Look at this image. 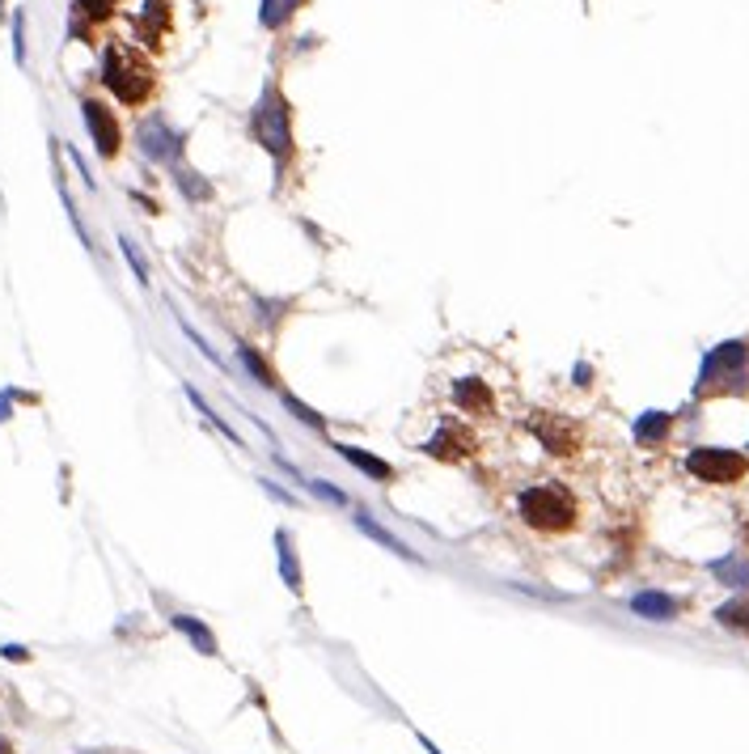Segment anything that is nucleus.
<instances>
[{"label": "nucleus", "instance_id": "nucleus-1", "mask_svg": "<svg viewBox=\"0 0 749 754\" xmlns=\"http://www.w3.org/2000/svg\"><path fill=\"white\" fill-rule=\"evenodd\" d=\"M102 85H106L119 102L140 106L157 85L153 64L140 56L135 47H127V43H106V51H102Z\"/></svg>", "mask_w": 749, "mask_h": 754}, {"label": "nucleus", "instance_id": "nucleus-2", "mask_svg": "<svg viewBox=\"0 0 749 754\" xmlns=\"http://www.w3.org/2000/svg\"><path fill=\"white\" fill-rule=\"evenodd\" d=\"M699 399H715V394H749V344L745 339H729L720 348H711L699 369Z\"/></svg>", "mask_w": 749, "mask_h": 754}, {"label": "nucleus", "instance_id": "nucleus-3", "mask_svg": "<svg viewBox=\"0 0 749 754\" xmlns=\"http://www.w3.org/2000/svg\"><path fill=\"white\" fill-rule=\"evenodd\" d=\"M517 513L525 525H534L542 534H563L576 525V496L563 484H529L517 496Z\"/></svg>", "mask_w": 749, "mask_h": 754}, {"label": "nucleus", "instance_id": "nucleus-4", "mask_svg": "<svg viewBox=\"0 0 749 754\" xmlns=\"http://www.w3.org/2000/svg\"><path fill=\"white\" fill-rule=\"evenodd\" d=\"M250 136L275 157V166H284L292 153V123H289V97L280 94V85L267 81L263 94L250 111Z\"/></svg>", "mask_w": 749, "mask_h": 754}, {"label": "nucleus", "instance_id": "nucleus-5", "mask_svg": "<svg viewBox=\"0 0 749 754\" xmlns=\"http://www.w3.org/2000/svg\"><path fill=\"white\" fill-rule=\"evenodd\" d=\"M686 470L703 484H741L749 475V458L737 449H715V445H699L686 458Z\"/></svg>", "mask_w": 749, "mask_h": 754}, {"label": "nucleus", "instance_id": "nucleus-6", "mask_svg": "<svg viewBox=\"0 0 749 754\" xmlns=\"http://www.w3.org/2000/svg\"><path fill=\"white\" fill-rule=\"evenodd\" d=\"M140 153L149 157V161H161V166H178L182 136L166 123V115H149L140 123Z\"/></svg>", "mask_w": 749, "mask_h": 754}, {"label": "nucleus", "instance_id": "nucleus-7", "mask_svg": "<svg viewBox=\"0 0 749 754\" xmlns=\"http://www.w3.org/2000/svg\"><path fill=\"white\" fill-rule=\"evenodd\" d=\"M81 115H85V128H89V140H94L97 157L115 161V153H119L115 111H111V106H102V102H94V97H85V102H81Z\"/></svg>", "mask_w": 749, "mask_h": 754}, {"label": "nucleus", "instance_id": "nucleus-8", "mask_svg": "<svg viewBox=\"0 0 749 754\" xmlns=\"http://www.w3.org/2000/svg\"><path fill=\"white\" fill-rule=\"evenodd\" d=\"M534 432H538V441L551 449V454H576L580 445V428L572 420H563V416H551V411H542L534 416Z\"/></svg>", "mask_w": 749, "mask_h": 754}, {"label": "nucleus", "instance_id": "nucleus-9", "mask_svg": "<svg viewBox=\"0 0 749 754\" xmlns=\"http://www.w3.org/2000/svg\"><path fill=\"white\" fill-rule=\"evenodd\" d=\"M423 449H428L432 458H441V463H461V458H466L470 449H475V441H470V437H466L461 428L441 424V432H436L432 441L423 445Z\"/></svg>", "mask_w": 749, "mask_h": 754}, {"label": "nucleus", "instance_id": "nucleus-10", "mask_svg": "<svg viewBox=\"0 0 749 754\" xmlns=\"http://www.w3.org/2000/svg\"><path fill=\"white\" fill-rule=\"evenodd\" d=\"M631 610L639 615V619H652V623H673L677 619V602L669 598V594H660V589H644V594H635L631 598Z\"/></svg>", "mask_w": 749, "mask_h": 754}, {"label": "nucleus", "instance_id": "nucleus-11", "mask_svg": "<svg viewBox=\"0 0 749 754\" xmlns=\"http://www.w3.org/2000/svg\"><path fill=\"white\" fill-rule=\"evenodd\" d=\"M135 30H140V43H144V47H157V43L170 35V4H166V0H149L140 21H135Z\"/></svg>", "mask_w": 749, "mask_h": 754}, {"label": "nucleus", "instance_id": "nucleus-12", "mask_svg": "<svg viewBox=\"0 0 749 754\" xmlns=\"http://www.w3.org/2000/svg\"><path fill=\"white\" fill-rule=\"evenodd\" d=\"M453 403H458L466 416H487V411H491V390H487V382H479V377H461V382H453Z\"/></svg>", "mask_w": 749, "mask_h": 754}, {"label": "nucleus", "instance_id": "nucleus-13", "mask_svg": "<svg viewBox=\"0 0 749 754\" xmlns=\"http://www.w3.org/2000/svg\"><path fill=\"white\" fill-rule=\"evenodd\" d=\"M335 449H339L344 463H351L356 470H365L368 479H377V484H390V479H394V466L385 463V458H373V454L360 449V445H335Z\"/></svg>", "mask_w": 749, "mask_h": 754}, {"label": "nucleus", "instance_id": "nucleus-14", "mask_svg": "<svg viewBox=\"0 0 749 754\" xmlns=\"http://www.w3.org/2000/svg\"><path fill=\"white\" fill-rule=\"evenodd\" d=\"M275 551H280V577H284V585H289L292 594L301 598V560H297V542H292L289 530H275Z\"/></svg>", "mask_w": 749, "mask_h": 754}, {"label": "nucleus", "instance_id": "nucleus-15", "mask_svg": "<svg viewBox=\"0 0 749 754\" xmlns=\"http://www.w3.org/2000/svg\"><path fill=\"white\" fill-rule=\"evenodd\" d=\"M174 632H182V636L191 640L195 644V653H204V657H216V653H220V644H216V636H212L208 627H204V623L195 619V615H174Z\"/></svg>", "mask_w": 749, "mask_h": 754}, {"label": "nucleus", "instance_id": "nucleus-16", "mask_svg": "<svg viewBox=\"0 0 749 754\" xmlns=\"http://www.w3.org/2000/svg\"><path fill=\"white\" fill-rule=\"evenodd\" d=\"M356 525H360V530H365V534H368L373 542H382V547H390L394 556H403V560H420V556H415V551H411V547H406V542L398 539V534H390L385 525L373 522V517H368L365 509H356Z\"/></svg>", "mask_w": 749, "mask_h": 754}, {"label": "nucleus", "instance_id": "nucleus-17", "mask_svg": "<svg viewBox=\"0 0 749 754\" xmlns=\"http://www.w3.org/2000/svg\"><path fill=\"white\" fill-rule=\"evenodd\" d=\"M297 9H301V0H259V26L263 30H280Z\"/></svg>", "mask_w": 749, "mask_h": 754}, {"label": "nucleus", "instance_id": "nucleus-18", "mask_svg": "<svg viewBox=\"0 0 749 754\" xmlns=\"http://www.w3.org/2000/svg\"><path fill=\"white\" fill-rule=\"evenodd\" d=\"M174 183H178V191L187 195L191 204H208L212 199V187L195 170H187V166H174Z\"/></svg>", "mask_w": 749, "mask_h": 754}, {"label": "nucleus", "instance_id": "nucleus-19", "mask_svg": "<svg viewBox=\"0 0 749 754\" xmlns=\"http://www.w3.org/2000/svg\"><path fill=\"white\" fill-rule=\"evenodd\" d=\"M237 361L246 365V373H254L259 377V386H267V390H280V382H275V373L267 369V361L259 356V348H250V344H237Z\"/></svg>", "mask_w": 749, "mask_h": 754}, {"label": "nucleus", "instance_id": "nucleus-20", "mask_svg": "<svg viewBox=\"0 0 749 754\" xmlns=\"http://www.w3.org/2000/svg\"><path fill=\"white\" fill-rule=\"evenodd\" d=\"M669 424H673V416H665V411H648V416H639V424H635V441H644V445L660 441V437L669 432Z\"/></svg>", "mask_w": 749, "mask_h": 754}, {"label": "nucleus", "instance_id": "nucleus-21", "mask_svg": "<svg viewBox=\"0 0 749 754\" xmlns=\"http://www.w3.org/2000/svg\"><path fill=\"white\" fill-rule=\"evenodd\" d=\"M187 399H191V403H195V411H199V416H204V420H208V424L216 428V432H225V437H229L233 445H242V437L233 432V424H229V420H225V416H216V407H208V403H204V394H199V390H195V386H187Z\"/></svg>", "mask_w": 749, "mask_h": 754}, {"label": "nucleus", "instance_id": "nucleus-22", "mask_svg": "<svg viewBox=\"0 0 749 754\" xmlns=\"http://www.w3.org/2000/svg\"><path fill=\"white\" fill-rule=\"evenodd\" d=\"M715 619L724 623L729 632L749 636V598H737V602H729V606H720V610H715Z\"/></svg>", "mask_w": 749, "mask_h": 754}, {"label": "nucleus", "instance_id": "nucleus-23", "mask_svg": "<svg viewBox=\"0 0 749 754\" xmlns=\"http://www.w3.org/2000/svg\"><path fill=\"white\" fill-rule=\"evenodd\" d=\"M119 246H123V259L132 263L135 280H140V284H149V280H153V271H149V263H144V254H140V246H135L132 237H119Z\"/></svg>", "mask_w": 749, "mask_h": 754}, {"label": "nucleus", "instance_id": "nucleus-24", "mask_svg": "<svg viewBox=\"0 0 749 754\" xmlns=\"http://www.w3.org/2000/svg\"><path fill=\"white\" fill-rule=\"evenodd\" d=\"M280 399H284V407H289V411H297V420H301V424L318 428V432L327 428V420H322V416H318L313 407H305V403H301V399H292V394H280Z\"/></svg>", "mask_w": 749, "mask_h": 754}, {"label": "nucleus", "instance_id": "nucleus-25", "mask_svg": "<svg viewBox=\"0 0 749 754\" xmlns=\"http://www.w3.org/2000/svg\"><path fill=\"white\" fill-rule=\"evenodd\" d=\"M73 9L85 13L89 21H106L111 13H115V0H73Z\"/></svg>", "mask_w": 749, "mask_h": 754}, {"label": "nucleus", "instance_id": "nucleus-26", "mask_svg": "<svg viewBox=\"0 0 749 754\" xmlns=\"http://www.w3.org/2000/svg\"><path fill=\"white\" fill-rule=\"evenodd\" d=\"M711 572L720 580H732V585H749V564L729 560V564H711Z\"/></svg>", "mask_w": 749, "mask_h": 754}, {"label": "nucleus", "instance_id": "nucleus-27", "mask_svg": "<svg viewBox=\"0 0 749 754\" xmlns=\"http://www.w3.org/2000/svg\"><path fill=\"white\" fill-rule=\"evenodd\" d=\"M305 492H313V496H322L327 504H347L344 492H339L335 484H327V479H305Z\"/></svg>", "mask_w": 749, "mask_h": 754}, {"label": "nucleus", "instance_id": "nucleus-28", "mask_svg": "<svg viewBox=\"0 0 749 754\" xmlns=\"http://www.w3.org/2000/svg\"><path fill=\"white\" fill-rule=\"evenodd\" d=\"M13 59L18 64H26V13H13Z\"/></svg>", "mask_w": 749, "mask_h": 754}, {"label": "nucleus", "instance_id": "nucleus-29", "mask_svg": "<svg viewBox=\"0 0 749 754\" xmlns=\"http://www.w3.org/2000/svg\"><path fill=\"white\" fill-rule=\"evenodd\" d=\"M59 195H64V208H73V199H68V191H64V187H59ZM73 225H77L81 242H85V246H89V233H85V225H81V216H77V213H73ZM89 251H94V246H89Z\"/></svg>", "mask_w": 749, "mask_h": 754}, {"label": "nucleus", "instance_id": "nucleus-30", "mask_svg": "<svg viewBox=\"0 0 749 754\" xmlns=\"http://www.w3.org/2000/svg\"><path fill=\"white\" fill-rule=\"evenodd\" d=\"M259 484L267 487V492H271V496H275V501H284V504H297V496H292V492H284V487H275V484H271V479H259Z\"/></svg>", "mask_w": 749, "mask_h": 754}, {"label": "nucleus", "instance_id": "nucleus-31", "mask_svg": "<svg viewBox=\"0 0 749 754\" xmlns=\"http://www.w3.org/2000/svg\"><path fill=\"white\" fill-rule=\"evenodd\" d=\"M4 657H9V661H26V649H13V644H9V649H4Z\"/></svg>", "mask_w": 749, "mask_h": 754}, {"label": "nucleus", "instance_id": "nucleus-32", "mask_svg": "<svg viewBox=\"0 0 749 754\" xmlns=\"http://www.w3.org/2000/svg\"><path fill=\"white\" fill-rule=\"evenodd\" d=\"M0 754H13V746H9V742H4V737H0Z\"/></svg>", "mask_w": 749, "mask_h": 754}, {"label": "nucleus", "instance_id": "nucleus-33", "mask_svg": "<svg viewBox=\"0 0 749 754\" xmlns=\"http://www.w3.org/2000/svg\"><path fill=\"white\" fill-rule=\"evenodd\" d=\"M89 754H97V750H89Z\"/></svg>", "mask_w": 749, "mask_h": 754}]
</instances>
